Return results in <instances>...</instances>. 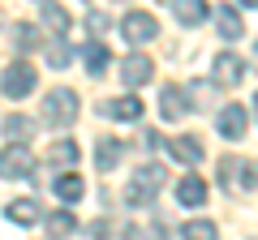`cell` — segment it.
Wrapping results in <instances>:
<instances>
[{
	"instance_id": "obj_29",
	"label": "cell",
	"mask_w": 258,
	"mask_h": 240,
	"mask_svg": "<svg viewBox=\"0 0 258 240\" xmlns=\"http://www.w3.org/2000/svg\"><path fill=\"white\" fill-rule=\"evenodd\" d=\"M254 116H258V94H254Z\"/></svg>"
},
{
	"instance_id": "obj_30",
	"label": "cell",
	"mask_w": 258,
	"mask_h": 240,
	"mask_svg": "<svg viewBox=\"0 0 258 240\" xmlns=\"http://www.w3.org/2000/svg\"><path fill=\"white\" fill-rule=\"evenodd\" d=\"M254 172H258V159H254Z\"/></svg>"
},
{
	"instance_id": "obj_22",
	"label": "cell",
	"mask_w": 258,
	"mask_h": 240,
	"mask_svg": "<svg viewBox=\"0 0 258 240\" xmlns=\"http://www.w3.org/2000/svg\"><path fill=\"white\" fill-rule=\"evenodd\" d=\"M43 22L52 26V35H64V30H69V13H64L60 5H52V0H43Z\"/></svg>"
},
{
	"instance_id": "obj_24",
	"label": "cell",
	"mask_w": 258,
	"mask_h": 240,
	"mask_svg": "<svg viewBox=\"0 0 258 240\" xmlns=\"http://www.w3.org/2000/svg\"><path fill=\"white\" fill-rule=\"evenodd\" d=\"M30 129H35V125H30L26 116H9V120H5V133H9L13 142H26V138H30Z\"/></svg>"
},
{
	"instance_id": "obj_27",
	"label": "cell",
	"mask_w": 258,
	"mask_h": 240,
	"mask_svg": "<svg viewBox=\"0 0 258 240\" xmlns=\"http://www.w3.org/2000/svg\"><path fill=\"white\" fill-rule=\"evenodd\" d=\"M142 236H147V240H168V227H164V223H151Z\"/></svg>"
},
{
	"instance_id": "obj_7",
	"label": "cell",
	"mask_w": 258,
	"mask_h": 240,
	"mask_svg": "<svg viewBox=\"0 0 258 240\" xmlns=\"http://www.w3.org/2000/svg\"><path fill=\"white\" fill-rule=\"evenodd\" d=\"M151 77H155V65H151L147 56H125V60H120V82L125 86H147Z\"/></svg>"
},
{
	"instance_id": "obj_20",
	"label": "cell",
	"mask_w": 258,
	"mask_h": 240,
	"mask_svg": "<svg viewBox=\"0 0 258 240\" xmlns=\"http://www.w3.org/2000/svg\"><path fill=\"white\" fill-rule=\"evenodd\" d=\"M215 236H220V227L211 219H189L181 227V240H215Z\"/></svg>"
},
{
	"instance_id": "obj_1",
	"label": "cell",
	"mask_w": 258,
	"mask_h": 240,
	"mask_svg": "<svg viewBox=\"0 0 258 240\" xmlns=\"http://www.w3.org/2000/svg\"><path fill=\"white\" fill-rule=\"evenodd\" d=\"M164 180H168V172L159 163H147V167H138V172L129 176V185H125V206H151L155 202V193L164 189Z\"/></svg>"
},
{
	"instance_id": "obj_12",
	"label": "cell",
	"mask_w": 258,
	"mask_h": 240,
	"mask_svg": "<svg viewBox=\"0 0 258 240\" xmlns=\"http://www.w3.org/2000/svg\"><path fill=\"white\" fill-rule=\"evenodd\" d=\"M120 155H125V146H120L116 138H99L95 142V167H99V172H112V167L120 163Z\"/></svg>"
},
{
	"instance_id": "obj_8",
	"label": "cell",
	"mask_w": 258,
	"mask_h": 240,
	"mask_svg": "<svg viewBox=\"0 0 258 240\" xmlns=\"http://www.w3.org/2000/svg\"><path fill=\"white\" fill-rule=\"evenodd\" d=\"M99 111L103 116H116V120H142V99L138 94H120V99H108Z\"/></svg>"
},
{
	"instance_id": "obj_23",
	"label": "cell",
	"mask_w": 258,
	"mask_h": 240,
	"mask_svg": "<svg viewBox=\"0 0 258 240\" xmlns=\"http://www.w3.org/2000/svg\"><path fill=\"white\" fill-rule=\"evenodd\" d=\"M13 43H18L22 52H35L39 47V30L30 26V22H18V26H13Z\"/></svg>"
},
{
	"instance_id": "obj_16",
	"label": "cell",
	"mask_w": 258,
	"mask_h": 240,
	"mask_svg": "<svg viewBox=\"0 0 258 240\" xmlns=\"http://www.w3.org/2000/svg\"><path fill=\"white\" fill-rule=\"evenodd\" d=\"M172 13L181 26H198L207 22V0H172Z\"/></svg>"
},
{
	"instance_id": "obj_11",
	"label": "cell",
	"mask_w": 258,
	"mask_h": 240,
	"mask_svg": "<svg viewBox=\"0 0 258 240\" xmlns=\"http://www.w3.org/2000/svg\"><path fill=\"white\" fill-rule=\"evenodd\" d=\"M241 77H245V65H241V56L224 52L220 60H215V82H220V86H237Z\"/></svg>"
},
{
	"instance_id": "obj_18",
	"label": "cell",
	"mask_w": 258,
	"mask_h": 240,
	"mask_svg": "<svg viewBox=\"0 0 258 240\" xmlns=\"http://www.w3.org/2000/svg\"><path fill=\"white\" fill-rule=\"evenodd\" d=\"M168 150H172L176 159H181V163H203V146H198V142L194 138H168Z\"/></svg>"
},
{
	"instance_id": "obj_2",
	"label": "cell",
	"mask_w": 258,
	"mask_h": 240,
	"mask_svg": "<svg viewBox=\"0 0 258 240\" xmlns=\"http://www.w3.org/2000/svg\"><path fill=\"white\" fill-rule=\"evenodd\" d=\"M43 120L52 129H64V125H74L78 120V94L69 86H56V90L43 94Z\"/></svg>"
},
{
	"instance_id": "obj_4",
	"label": "cell",
	"mask_w": 258,
	"mask_h": 240,
	"mask_svg": "<svg viewBox=\"0 0 258 240\" xmlns=\"http://www.w3.org/2000/svg\"><path fill=\"white\" fill-rule=\"evenodd\" d=\"M0 90L9 94V99H26V94L35 90V69H30L26 60H13V65L5 69V77H0Z\"/></svg>"
},
{
	"instance_id": "obj_19",
	"label": "cell",
	"mask_w": 258,
	"mask_h": 240,
	"mask_svg": "<svg viewBox=\"0 0 258 240\" xmlns=\"http://www.w3.org/2000/svg\"><path fill=\"white\" fill-rule=\"evenodd\" d=\"M82 193H86V180H82V176L69 172V176H60V180H56V197H60V202H78Z\"/></svg>"
},
{
	"instance_id": "obj_17",
	"label": "cell",
	"mask_w": 258,
	"mask_h": 240,
	"mask_svg": "<svg viewBox=\"0 0 258 240\" xmlns=\"http://www.w3.org/2000/svg\"><path fill=\"white\" fill-rule=\"evenodd\" d=\"M78 155H82L78 142L74 138H60V142H52V150H47V163H52V167H74Z\"/></svg>"
},
{
	"instance_id": "obj_10",
	"label": "cell",
	"mask_w": 258,
	"mask_h": 240,
	"mask_svg": "<svg viewBox=\"0 0 258 240\" xmlns=\"http://www.w3.org/2000/svg\"><path fill=\"white\" fill-rule=\"evenodd\" d=\"M82 65H86V73H91V77H103V73H108V65H112V56H108V47H103L99 39H95V43H86V47H82Z\"/></svg>"
},
{
	"instance_id": "obj_25",
	"label": "cell",
	"mask_w": 258,
	"mask_h": 240,
	"mask_svg": "<svg viewBox=\"0 0 258 240\" xmlns=\"http://www.w3.org/2000/svg\"><path fill=\"white\" fill-rule=\"evenodd\" d=\"M47 60H52V69H64V65H69V47H64L60 35H56V43H47Z\"/></svg>"
},
{
	"instance_id": "obj_5",
	"label": "cell",
	"mask_w": 258,
	"mask_h": 240,
	"mask_svg": "<svg viewBox=\"0 0 258 240\" xmlns=\"http://www.w3.org/2000/svg\"><path fill=\"white\" fill-rule=\"evenodd\" d=\"M120 35H125L129 43H151V39L159 35V22L151 18V13L134 9V13H125V22H120Z\"/></svg>"
},
{
	"instance_id": "obj_28",
	"label": "cell",
	"mask_w": 258,
	"mask_h": 240,
	"mask_svg": "<svg viewBox=\"0 0 258 240\" xmlns=\"http://www.w3.org/2000/svg\"><path fill=\"white\" fill-rule=\"evenodd\" d=\"M241 5H245V9H258V0H241Z\"/></svg>"
},
{
	"instance_id": "obj_15",
	"label": "cell",
	"mask_w": 258,
	"mask_h": 240,
	"mask_svg": "<svg viewBox=\"0 0 258 240\" xmlns=\"http://www.w3.org/2000/svg\"><path fill=\"white\" fill-rule=\"evenodd\" d=\"M159 111H164V120H181L185 116V90L181 86H164V90H159Z\"/></svg>"
},
{
	"instance_id": "obj_9",
	"label": "cell",
	"mask_w": 258,
	"mask_h": 240,
	"mask_svg": "<svg viewBox=\"0 0 258 240\" xmlns=\"http://www.w3.org/2000/svg\"><path fill=\"white\" fill-rule=\"evenodd\" d=\"M5 214H9V223H22V227H30V223H39V219H43V210H39V202H35V197H13Z\"/></svg>"
},
{
	"instance_id": "obj_14",
	"label": "cell",
	"mask_w": 258,
	"mask_h": 240,
	"mask_svg": "<svg viewBox=\"0 0 258 240\" xmlns=\"http://www.w3.org/2000/svg\"><path fill=\"white\" fill-rule=\"evenodd\" d=\"M215 30H220V35L232 43V39H241V35H245V22H241V13L232 9V5H224V9L215 13Z\"/></svg>"
},
{
	"instance_id": "obj_31",
	"label": "cell",
	"mask_w": 258,
	"mask_h": 240,
	"mask_svg": "<svg viewBox=\"0 0 258 240\" xmlns=\"http://www.w3.org/2000/svg\"><path fill=\"white\" fill-rule=\"evenodd\" d=\"M39 5H43V0H39Z\"/></svg>"
},
{
	"instance_id": "obj_26",
	"label": "cell",
	"mask_w": 258,
	"mask_h": 240,
	"mask_svg": "<svg viewBox=\"0 0 258 240\" xmlns=\"http://www.w3.org/2000/svg\"><path fill=\"white\" fill-rule=\"evenodd\" d=\"M86 26H91L95 35H99V30H108V18H103L99 9H91V13H86Z\"/></svg>"
},
{
	"instance_id": "obj_13",
	"label": "cell",
	"mask_w": 258,
	"mask_h": 240,
	"mask_svg": "<svg viewBox=\"0 0 258 240\" xmlns=\"http://www.w3.org/2000/svg\"><path fill=\"white\" fill-rule=\"evenodd\" d=\"M176 202H181V206H203V202H207V185H203L194 172L181 176V185H176Z\"/></svg>"
},
{
	"instance_id": "obj_21",
	"label": "cell",
	"mask_w": 258,
	"mask_h": 240,
	"mask_svg": "<svg viewBox=\"0 0 258 240\" xmlns=\"http://www.w3.org/2000/svg\"><path fill=\"white\" fill-rule=\"evenodd\" d=\"M74 227H78V219H74V214H69V210H56L52 219H47V236H52V240L69 236V231H74Z\"/></svg>"
},
{
	"instance_id": "obj_3",
	"label": "cell",
	"mask_w": 258,
	"mask_h": 240,
	"mask_svg": "<svg viewBox=\"0 0 258 240\" xmlns=\"http://www.w3.org/2000/svg\"><path fill=\"white\" fill-rule=\"evenodd\" d=\"M0 176L5 180H35V155L26 142H13L0 150Z\"/></svg>"
},
{
	"instance_id": "obj_6",
	"label": "cell",
	"mask_w": 258,
	"mask_h": 240,
	"mask_svg": "<svg viewBox=\"0 0 258 240\" xmlns=\"http://www.w3.org/2000/svg\"><path fill=\"white\" fill-rule=\"evenodd\" d=\"M215 125H220V133H224L228 142H241V138H245L249 116H245V107H241V103H224V111L215 116Z\"/></svg>"
}]
</instances>
